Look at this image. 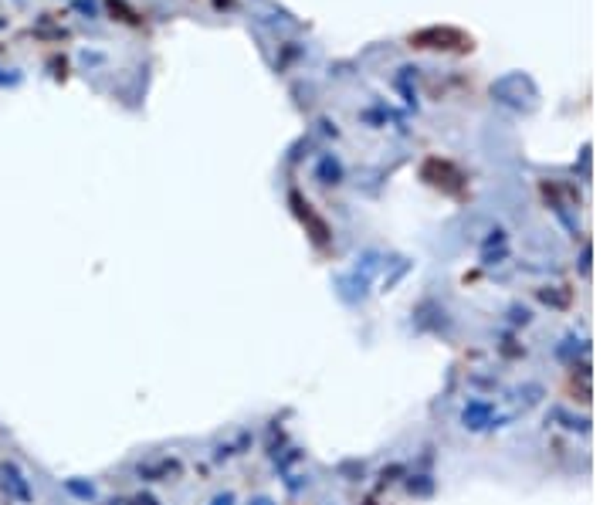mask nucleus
<instances>
[{
	"label": "nucleus",
	"mask_w": 610,
	"mask_h": 505,
	"mask_svg": "<svg viewBox=\"0 0 610 505\" xmlns=\"http://www.w3.org/2000/svg\"><path fill=\"white\" fill-rule=\"evenodd\" d=\"M407 45L410 48H421V51H444V54H468L475 48V38L461 27L451 24H431L421 27V31H410L407 34Z\"/></svg>",
	"instance_id": "nucleus-1"
}]
</instances>
